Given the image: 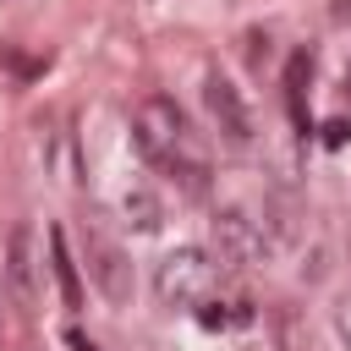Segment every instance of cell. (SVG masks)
Here are the masks:
<instances>
[{
  "label": "cell",
  "mask_w": 351,
  "mask_h": 351,
  "mask_svg": "<svg viewBox=\"0 0 351 351\" xmlns=\"http://www.w3.org/2000/svg\"><path fill=\"white\" fill-rule=\"evenodd\" d=\"M49 269H55V280H60V302L77 313V307H82V280H77V263H71V252H66V230H49Z\"/></svg>",
  "instance_id": "9"
},
{
  "label": "cell",
  "mask_w": 351,
  "mask_h": 351,
  "mask_svg": "<svg viewBox=\"0 0 351 351\" xmlns=\"http://www.w3.org/2000/svg\"><path fill=\"white\" fill-rule=\"evenodd\" d=\"M5 280H11V302L22 313L38 307V258H33V225H16L5 241Z\"/></svg>",
  "instance_id": "6"
},
{
  "label": "cell",
  "mask_w": 351,
  "mask_h": 351,
  "mask_svg": "<svg viewBox=\"0 0 351 351\" xmlns=\"http://www.w3.org/2000/svg\"><path fill=\"white\" fill-rule=\"evenodd\" d=\"M132 137H137V154L148 159V165H170L181 148H192V132H186V121H181V110L170 104V99H143L137 104V115H132Z\"/></svg>",
  "instance_id": "2"
},
{
  "label": "cell",
  "mask_w": 351,
  "mask_h": 351,
  "mask_svg": "<svg viewBox=\"0 0 351 351\" xmlns=\"http://www.w3.org/2000/svg\"><path fill=\"white\" fill-rule=\"evenodd\" d=\"M307 82H313V55L296 49V55L285 60V110H291L296 132H307Z\"/></svg>",
  "instance_id": "7"
},
{
  "label": "cell",
  "mask_w": 351,
  "mask_h": 351,
  "mask_svg": "<svg viewBox=\"0 0 351 351\" xmlns=\"http://www.w3.org/2000/svg\"><path fill=\"white\" fill-rule=\"evenodd\" d=\"M269 335H274V351H313L307 318H302V307H291V302H280V307L269 313Z\"/></svg>",
  "instance_id": "8"
},
{
  "label": "cell",
  "mask_w": 351,
  "mask_h": 351,
  "mask_svg": "<svg viewBox=\"0 0 351 351\" xmlns=\"http://www.w3.org/2000/svg\"><path fill=\"white\" fill-rule=\"evenodd\" d=\"M335 335H340V340H346V351H351V296L335 307Z\"/></svg>",
  "instance_id": "13"
},
{
  "label": "cell",
  "mask_w": 351,
  "mask_h": 351,
  "mask_svg": "<svg viewBox=\"0 0 351 351\" xmlns=\"http://www.w3.org/2000/svg\"><path fill=\"white\" fill-rule=\"evenodd\" d=\"M197 324H203V329H225V324H230V307L203 296V302H197Z\"/></svg>",
  "instance_id": "11"
},
{
  "label": "cell",
  "mask_w": 351,
  "mask_h": 351,
  "mask_svg": "<svg viewBox=\"0 0 351 351\" xmlns=\"http://www.w3.org/2000/svg\"><path fill=\"white\" fill-rule=\"evenodd\" d=\"M208 285H214V258L208 252H197V247H176V252H165L159 258V269H154V296H159V307H197L203 296H208Z\"/></svg>",
  "instance_id": "1"
},
{
  "label": "cell",
  "mask_w": 351,
  "mask_h": 351,
  "mask_svg": "<svg viewBox=\"0 0 351 351\" xmlns=\"http://www.w3.org/2000/svg\"><path fill=\"white\" fill-rule=\"evenodd\" d=\"M82 241H88V274H93L99 296H104L110 307H126V302H132V263H126V252H121L104 230H88Z\"/></svg>",
  "instance_id": "4"
},
{
  "label": "cell",
  "mask_w": 351,
  "mask_h": 351,
  "mask_svg": "<svg viewBox=\"0 0 351 351\" xmlns=\"http://www.w3.org/2000/svg\"><path fill=\"white\" fill-rule=\"evenodd\" d=\"M346 143H351V121H346V115L324 121V148H346Z\"/></svg>",
  "instance_id": "12"
},
{
  "label": "cell",
  "mask_w": 351,
  "mask_h": 351,
  "mask_svg": "<svg viewBox=\"0 0 351 351\" xmlns=\"http://www.w3.org/2000/svg\"><path fill=\"white\" fill-rule=\"evenodd\" d=\"M121 214H126V225H137L143 236L159 230V219H165V214H159V197H154L148 186H132V192L121 197Z\"/></svg>",
  "instance_id": "10"
},
{
  "label": "cell",
  "mask_w": 351,
  "mask_h": 351,
  "mask_svg": "<svg viewBox=\"0 0 351 351\" xmlns=\"http://www.w3.org/2000/svg\"><path fill=\"white\" fill-rule=\"evenodd\" d=\"M203 104H208L214 132H219L230 148H247V143H252V115H247L241 93H236V88H230L219 71H208V82H203Z\"/></svg>",
  "instance_id": "5"
},
{
  "label": "cell",
  "mask_w": 351,
  "mask_h": 351,
  "mask_svg": "<svg viewBox=\"0 0 351 351\" xmlns=\"http://www.w3.org/2000/svg\"><path fill=\"white\" fill-rule=\"evenodd\" d=\"M263 252H269V230H263L258 219H247V214H236V208H225V214L214 219V269L241 274V269H258Z\"/></svg>",
  "instance_id": "3"
}]
</instances>
